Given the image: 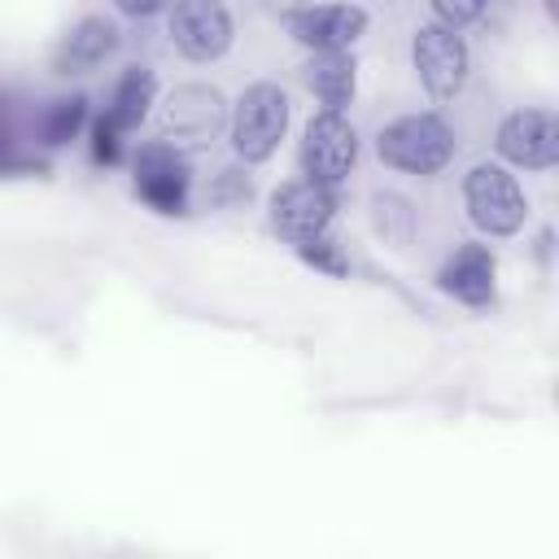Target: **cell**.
I'll return each mask as SVG.
<instances>
[{
	"instance_id": "1",
	"label": "cell",
	"mask_w": 559,
	"mask_h": 559,
	"mask_svg": "<svg viewBox=\"0 0 559 559\" xmlns=\"http://www.w3.org/2000/svg\"><path fill=\"white\" fill-rule=\"evenodd\" d=\"M227 131H231V148H236L240 162H249V166L266 162L280 148L284 131H288V96H284V87L266 83V79L249 83L240 92V100L231 105V114H227Z\"/></svg>"
},
{
	"instance_id": "2",
	"label": "cell",
	"mask_w": 559,
	"mask_h": 559,
	"mask_svg": "<svg viewBox=\"0 0 559 559\" xmlns=\"http://www.w3.org/2000/svg\"><path fill=\"white\" fill-rule=\"evenodd\" d=\"M376 153L393 170L437 175L454 157V131L437 114H402L376 135Z\"/></svg>"
},
{
	"instance_id": "3",
	"label": "cell",
	"mask_w": 559,
	"mask_h": 559,
	"mask_svg": "<svg viewBox=\"0 0 559 559\" xmlns=\"http://www.w3.org/2000/svg\"><path fill=\"white\" fill-rule=\"evenodd\" d=\"M227 127V100L210 83H179L157 109V140L175 144L179 153H197L218 140Z\"/></svg>"
},
{
	"instance_id": "4",
	"label": "cell",
	"mask_w": 559,
	"mask_h": 559,
	"mask_svg": "<svg viewBox=\"0 0 559 559\" xmlns=\"http://www.w3.org/2000/svg\"><path fill=\"white\" fill-rule=\"evenodd\" d=\"M463 210H467L472 227H480L485 236H515L524 227L528 201H524V188L515 183V175L507 166L480 162L463 179Z\"/></svg>"
},
{
	"instance_id": "5",
	"label": "cell",
	"mask_w": 559,
	"mask_h": 559,
	"mask_svg": "<svg viewBox=\"0 0 559 559\" xmlns=\"http://www.w3.org/2000/svg\"><path fill=\"white\" fill-rule=\"evenodd\" d=\"M411 61L419 70V83L432 100H454L472 74V52L454 26L424 22L411 39Z\"/></svg>"
},
{
	"instance_id": "6",
	"label": "cell",
	"mask_w": 559,
	"mask_h": 559,
	"mask_svg": "<svg viewBox=\"0 0 559 559\" xmlns=\"http://www.w3.org/2000/svg\"><path fill=\"white\" fill-rule=\"evenodd\" d=\"M354 162H358V131H354V122L345 114H336V109H319L306 122L301 175L323 183V188H336V183H345Z\"/></svg>"
},
{
	"instance_id": "7",
	"label": "cell",
	"mask_w": 559,
	"mask_h": 559,
	"mask_svg": "<svg viewBox=\"0 0 559 559\" xmlns=\"http://www.w3.org/2000/svg\"><path fill=\"white\" fill-rule=\"evenodd\" d=\"M188 153H179L166 140H153L135 153V197L157 214H188Z\"/></svg>"
},
{
	"instance_id": "8",
	"label": "cell",
	"mask_w": 559,
	"mask_h": 559,
	"mask_svg": "<svg viewBox=\"0 0 559 559\" xmlns=\"http://www.w3.org/2000/svg\"><path fill=\"white\" fill-rule=\"evenodd\" d=\"M166 31H170V44L188 61H218L236 35L223 0H175Z\"/></svg>"
},
{
	"instance_id": "9",
	"label": "cell",
	"mask_w": 559,
	"mask_h": 559,
	"mask_svg": "<svg viewBox=\"0 0 559 559\" xmlns=\"http://www.w3.org/2000/svg\"><path fill=\"white\" fill-rule=\"evenodd\" d=\"M332 214H336V197L332 188L314 183V179H288L271 192V227L297 245V240H310V236H323L332 227Z\"/></svg>"
},
{
	"instance_id": "10",
	"label": "cell",
	"mask_w": 559,
	"mask_h": 559,
	"mask_svg": "<svg viewBox=\"0 0 559 559\" xmlns=\"http://www.w3.org/2000/svg\"><path fill=\"white\" fill-rule=\"evenodd\" d=\"M498 157L520 170H546L559 162V122L550 109H515L498 127Z\"/></svg>"
},
{
	"instance_id": "11",
	"label": "cell",
	"mask_w": 559,
	"mask_h": 559,
	"mask_svg": "<svg viewBox=\"0 0 559 559\" xmlns=\"http://www.w3.org/2000/svg\"><path fill=\"white\" fill-rule=\"evenodd\" d=\"M367 31V9L358 4H310L288 17V35L310 52L354 48V39Z\"/></svg>"
},
{
	"instance_id": "12",
	"label": "cell",
	"mask_w": 559,
	"mask_h": 559,
	"mask_svg": "<svg viewBox=\"0 0 559 559\" xmlns=\"http://www.w3.org/2000/svg\"><path fill=\"white\" fill-rule=\"evenodd\" d=\"M493 275H498V262H493L489 245H459L445 258V266L437 271V284H441V293H450L463 306H489Z\"/></svg>"
},
{
	"instance_id": "13",
	"label": "cell",
	"mask_w": 559,
	"mask_h": 559,
	"mask_svg": "<svg viewBox=\"0 0 559 559\" xmlns=\"http://www.w3.org/2000/svg\"><path fill=\"white\" fill-rule=\"evenodd\" d=\"M114 48H118V26L109 22V17H83L61 44H57V52H52V70L57 74H87V70H96L105 57H114Z\"/></svg>"
},
{
	"instance_id": "14",
	"label": "cell",
	"mask_w": 559,
	"mask_h": 559,
	"mask_svg": "<svg viewBox=\"0 0 559 559\" xmlns=\"http://www.w3.org/2000/svg\"><path fill=\"white\" fill-rule=\"evenodd\" d=\"M310 96L323 105V109H345L358 92V61L349 48H332V52H310L306 70H301Z\"/></svg>"
},
{
	"instance_id": "15",
	"label": "cell",
	"mask_w": 559,
	"mask_h": 559,
	"mask_svg": "<svg viewBox=\"0 0 559 559\" xmlns=\"http://www.w3.org/2000/svg\"><path fill=\"white\" fill-rule=\"evenodd\" d=\"M153 105H157V74H153L148 66H127V70L118 74L114 92H109L105 118L127 135V131H135V127L148 118Z\"/></svg>"
},
{
	"instance_id": "16",
	"label": "cell",
	"mask_w": 559,
	"mask_h": 559,
	"mask_svg": "<svg viewBox=\"0 0 559 559\" xmlns=\"http://www.w3.org/2000/svg\"><path fill=\"white\" fill-rule=\"evenodd\" d=\"M83 118H87V100H83V96H61V100H52L48 114H44V122H39L44 144H66V140H74L79 127H83Z\"/></svg>"
},
{
	"instance_id": "17",
	"label": "cell",
	"mask_w": 559,
	"mask_h": 559,
	"mask_svg": "<svg viewBox=\"0 0 559 559\" xmlns=\"http://www.w3.org/2000/svg\"><path fill=\"white\" fill-rule=\"evenodd\" d=\"M293 249H297V258H301L306 266H314V271H323V275H345V271H349L341 245H336L328 231H323V236H310V240H297Z\"/></svg>"
},
{
	"instance_id": "18",
	"label": "cell",
	"mask_w": 559,
	"mask_h": 559,
	"mask_svg": "<svg viewBox=\"0 0 559 559\" xmlns=\"http://www.w3.org/2000/svg\"><path fill=\"white\" fill-rule=\"evenodd\" d=\"M428 9H432V17H437L441 26L463 31V26H472V22L489 9V0H428Z\"/></svg>"
},
{
	"instance_id": "19",
	"label": "cell",
	"mask_w": 559,
	"mask_h": 559,
	"mask_svg": "<svg viewBox=\"0 0 559 559\" xmlns=\"http://www.w3.org/2000/svg\"><path fill=\"white\" fill-rule=\"evenodd\" d=\"M92 135H96V140H92V153H96V162L114 166V162L122 157V131H118V127H114V122L100 114V118H96V127H92Z\"/></svg>"
},
{
	"instance_id": "20",
	"label": "cell",
	"mask_w": 559,
	"mask_h": 559,
	"mask_svg": "<svg viewBox=\"0 0 559 559\" xmlns=\"http://www.w3.org/2000/svg\"><path fill=\"white\" fill-rule=\"evenodd\" d=\"M114 4H118V13H127V17H153V13L170 9L175 0H114Z\"/></svg>"
}]
</instances>
